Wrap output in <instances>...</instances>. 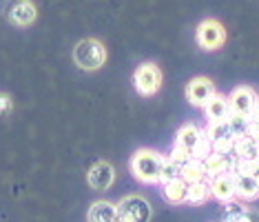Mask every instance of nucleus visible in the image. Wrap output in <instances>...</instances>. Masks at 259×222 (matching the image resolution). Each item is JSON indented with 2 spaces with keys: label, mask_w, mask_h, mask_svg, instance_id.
<instances>
[{
  "label": "nucleus",
  "mask_w": 259,
  "mask_h": 222,
  "mask_svg": "<svg viewBox=\"0 0 259 222\" xmlns=\"http://www.w3.org/2000/svg\"><path fill=\"white\" fill-rule=\"evenodd\" d=\"M166 156H162L155 149H138L131 156L128 169H131L133 178L142 184H157L160 182V173L164 167Z\"/></svg>",
  "instance_id": "obj_1"
},
{
  "label": "nucleus",
  "mask_w": 259,
  "mask_h": 222,
  "mask_svg": "<svg viewBox=\"0 0 259 222\" xmlns=\"http://www.w3.org/2000/svg\"><path fill=\"white\" fill-rule=\"evenodd\" d=\"M73 60L84 71H98L107 62V47L100 43L98 38H84L75 45Z\"/></svg>",
  "instance_id": "obj_2"
},
{
  "label": "nucleus",
  "mask_w": 259,
  "mask_h": 222,
  "mask_svg": "<svg viewBox=\"0 0 259 222\" xmlns=\"http://www.w3.org/2000/svg\"><path fill=\"white\" fill-rule=\"evenodd\" d=\"M153 209L151 202L140 194H128L117 202V218L120 222H151Z\"/></svg>",
  "instance_id": "obj_3"
},
{
  "label": "nucleus",
  "mask_w": 259,
  "mask_h": 222,
  "mask_svg": "<svg viewBox=\"0 0 259 222\" xmlns=\"http://www.w3.org/2000/svg\"><path fill=\"white\" fill-rule=\"evenodd\" d=\"M133 87L140 96L151 98L162 87V69L155 62H144L133 71Z\"/></svg>",
  "instance_id": "obj_4"
},
{
  "label": "nucleus",
  "mask_w": 259,
  "mask_h": 222,
  "mask_svg": "<svg viewBox=\"0 0 259 222\" xmlns=\"http://www.w3.org/2000/svg\"><path fill=\"white\" fill-rule=\"evenodd\" d=\"M233 178H235V191H237V200L241 202H252L259 198V180L252 176L248 162H235L233 169Z\"/></svg>",
  "instance_id": "obj_5"
},
{
  "label": "nucleus",
  "mask_w": 259,
  "mask_h": 222,
  "mask_svg": "<svg viewBox=\"0 0 259 222\" xmlns=\"http://www.w3.org/2000/svg\"><path fill=\"white\" fill-rule=\"evenodd\" d=\"M195 40L204 51H217L224 47V43H226V29H224V25L220 20L206 18L197 25Z\"/></svg>",
  "instance_id": "obj_6"
},
{
  "label": "nucleus",
  "mask_w": 259,
  "mask_h": 222,
  "mask_svg": "<svg viewBox=\"0 0 259 222\" xmlns=\"http://www.w3.org/2000/svg\"><path fill=\"white\" fill-rule=\"evenodd\" d=\"M204 133L208 136V140L213 142L215 154H235V133L228 125V120L224 122H208V127L204 129Z\"/></svg>",
  "instance_id": "obj_7"
},
{
  "label": "nucleus",
  "mask_w": 259,
  "mask_h": 222,
  "mask_svg": "<svg viewBox=\"0 0 259 222\" xmlns=\"http://www.w3.org/2000/svg\"><path fill=\"white\" fill-rule=\"evenodd\" d=\"M186 100L193 104V107H202L210 100V98L217 93L215 89V83L210 78H206V76H197V78H193L191 83L186 85Z\"/></svg>",
  "instance_id": "obj_8"
},
{
  "label": "nucleus",
  "mask_w": 259,
  "mask_h": 222,
  "mask_svg": "<svg viewBox=\"0 0 259 222\" xmlns=\"http://www.w3.org/2000/svg\"><path fill=\"white\" fill-rule=\"evenodd\" d=\"M228 102H231L233 114H241V116H248L250 118L252 109H255L257 102H259V93L248 85H239V87H235V89L231 91Z\"/></svg>",
  "instance_id": "obj_9"
},
{
  "label": "nucleus",
  "mask_w": 259,
  "mask_h": 222,
  "mask_svg": "<svg viewBox=\"0 0 259 222\" xmlns=\"http://www.w3.org/2000/svg\"><path fill=\"white\" fill-rule=\"evenodd\" d=\"M87 180H89L91 189L107 191V189H111V184L115 182V169H113L111 162L100 160V162H96V165L89 169V173H87Z\"/></svg>",
  "instance_id": "obj_10"
},
{
  "label": "nucleus",
  "mask_w": 259,
  "mask_h": 222,
  "mask_svg": "<svg viewBox=\"0 0 259 222\" xmlns=\"http://www.w3.org/2000/svg\"><path fill=\"white\" fill-rule=\"evenodd\" d=\"M36 16H38V11L31 0H14L7 7V18L16 27H29L36 20Z\"/></svg>",
  "instance_id": "obj_11"
},
{
  "label": "nucleus",
  "mask_w": 259,
  "mask_h": 222,
  "mask_svg": "<svg viewBox=\"0 0 259 222\" xmlns=\"http://www.w3.org/2000/svg\"><path fill=\"white\" fill-rule=\"evenodd\" d=\"M208 182H210V196H213L217 202L226 204V202L237 200V191H235V178H233V173H224V176L210 178Z\"/></svg>",
  "instance_id": "obj_12"
},
{
  "label": "nucleus",
  "mask_w": 259,
  "mask_h": 222,
  "mask_svg": "<svg viewBox=\"0 0 259 222\" xmlns=\"http://www.w3.org/2000/svg\"><path fill=\"white\" fill-rule=\"evenodd\" d=\"M222 222H259V213L246 207V202L233 200L226 202L222 209Z\"/></svg>",
  "instance_id": "obj_13"
},
{
  "label": "nucleus",
  "mask_w": 259,
  "mask_h": 222,
  "mask_svg": "<svg viewBox=\"0 0 259 222\" xmlns=\"http://www.w3.org/2000/svg\"><path fill=\"white\" fill-rule=\"evenodd\" d=\"M235 162L237 158L235 154H210L208 158L204 160V167H206V173H208V180L210 178H217V176H224V173H231L235 169Z\"/></svg>",
  "instance_id": "obj_14"
},
{
  "label": "nucleus",
  "mask_w": 259,
  "mask_h": 222,
  "mask_svg": "<svg viewBox=\"0 0 259 222\" xmlns=\"http://www.w3.org/2000/svg\"><path fill=\"white\" fill-rule=\"evenodd\" d=\"M231 114H233V109H231V102H228V96H222V93H215L204 104V118L208 122H224V120H228Z\"/></svg>",
  "instance_id": "obj_15"
},
{
  "label": "nucleus",
  "mask_w": 259,
  "mask_h": 222,
  "mask_svg": "<svg viewBox=\"0 0 259 222\" xmlns=\"http://www.w3.org/2000/svg\"><path fill=\"white\" fill-rule=\"evenodd\" d=\"M204 136V129L197 125H193V122H186V125H182L178 133H175V144L182 149H186L188 154L193 156V149L197 147V142L202 140Z\"/></svg>",
  "instance_id": "obj_16"
},
{
  "label": "nucleus",
  "mask_w": 259,
  "mask_h": 222,
  "mask_svg": "<svg viewBox=\"0 0 259 222\" xmlns=\"http://www.w3.org/2000/svg\"><path fill=\"white\" fill-rule=\"evenodd\" d=\"M235 158H237L239 162H248V165H252V162L259 158V142L255 138L250 136H239L237 140H235Z\"/></svg>",
  "instance_id": "obj_17"
},
{
  "label": "nucleus",
  "mask_w": 259,
  "mask_h": 222,
  "mask_svg": "<svg viewBox=\"0 0 259 222\" xmlns=\"http://www.w3.org/2000/svg\"><path fill=\"white\" fill-rule=\"evenodd\" d=\"M89 222H120L117 204L109 200H96L89 209Z\"/></svg>",
  "instance_id": "obj_18"
},
{
  "label": "nucleus",
  "mask_w": 259,
  "mask_h": 222,
  "mask_svg": "<svg viewBox=\"0 0 259 222\" xmlns=\"http://www.w3.org/2000/svg\"><path fill=\"white\" fill-rule=\"evenodd\" d=\"M162 196L164 200L170 202V204H186V198H188V182L186 180H170V182H164L162 184Z\"/></svg>",
  "instance_id": "obj_19"
},
{
  "label": "nucleus",
  "mask_w": 259,
  "mask_h": 222,
  "mask_svg": "<svg viewBox=\"0 0 259 222\" xmlns=\"http://www.w3.org/2000/svg\"><path fill=\"white\" fill-rule=\"evenodd\" d=\"M182 180H186L188 184L204 182V180H208V173H206L204 162L202 160H195V158H193L191 162H186V165L182 167Z\"/></svg>",
  "instance_id": "obj_20"
},
{
  "label": "nucleus",
  "mask_w": 259,
  "mask_h": 222,
  "mask_svg": "<svg viewBox=\"0 0 259 222\" xmlns=\"http://www.w3.org/2000/svg\"><path fill=\"white\" fill-rule=\"evenodd\" d=\"M210 198H213V196H210V182H208V180L188 184V198H186L188 204H195V207H199V204L208 202Z\"/></svg>",
  "instance_id": "obj_21"
},
{
  "label": "nucleus",
  "mask_w": 259,
  "mask_h": 222,
  "mask_svg": "<svg viewBox=\"0 0 259 222\" xmlns=\"http://www.w3.org/2000/svg\"><path fill=\"white\" fill-rule=\"evenodd\" d=\"M228 125H231V129H233V133H235V138H239V136H248L252 122H250L248 116L231 114V116H228Z\"/></svg>",
  "instance_id": "obj_22"
},
{
  "label": "nucleus",
  "mask_w": 259,
  "mask_h": 222,
  "mask_svg": "<svg viewBox=\"0 0 259 222\" xmlns=\"http://www.w3.org/2000/svg\"><path fill=\"white\" fill-rule=\"evenodd\" d=\"M178 178H182V167L175 165L170 158H166V160H164V167H162V173H160V184L170 182V180H178Z\"/></svg>",
  "instance_id": "obj_23"
},
{
  "label": "nucleus",
  "mask_w": 259,
  "mask_h": 222,
  "mask_svg": "<svg viewBox=\"0 0 259 222\" xmlns=\"http://www.w3.org/2000/svg\"><path fill=\"white\" fill-rule=\"evenodd\" d=\"M210 154H213V142H210V140H208V136H206V133H204V136H202V140H199V142H197V147L195 149H193V158H195V160H206V158H208Z\"/></svg>",
  "instance_id": "obj_24"
},
{
  "label": "nucleus",
  "mask_w": 259,
  "mask_h": 222,
  "mask_svg": "<svg viewBox=\"0 0 259 222\" xmlns=\"http://www.w3.org/2000/svg\"><path fill=\"white\" fill-rule=\"evenodd\" d=\"M170 160L175 162V165H180V167H184L186 162H191L193 160V156L188 154L186 149H182V147H178V144H173V149H170Z\"/></svg>",
  "instance_id": "obj_25"
},
{
  "label": "nucleus",
  "mask_w": 259,
  "mask_h": 222,
  "mask_svg": "<svg viewBox=\"0 0 259 222\" xmlns=\"http://www.w3.org/2000/svg\"><path fill=\"white\" fill-rule=\"evenodd\" d=\"M9 111H11V100H9V96L0 93V116H3V114H9Z\"/></svg>",
  "instance_id": "obj_26"
},
{
  "label": "nucleus",
  "mask_w": 259,
  "mask_h": 222,
  "mask_svg": "<svg viewBox=\"0 0 259 222\" xmlns=\"http://www.w3.org/2000/svg\"><path fill=\"white\" fill-rule=\"evenodd\" d=\"M250 122L252 125H259V102H257V107L252 109V114H250Z\"/></svg>",
  "instance_id": "obj_27"
},
{
  "label": "nucleus",
  "mask_w": 259,
  "mask_h": 222,
  "mask_svg": "<svg viewBox=\"0 0 259 222\" xmlns=\"http://www.w3.org/2000/svg\"><path fill=\"white\" fill-rule=\"evenodd\" d=\"M250 171H252V176H255V178L259 180V158H257V160L250 165Z\"/></svg>",
  "instance_id": "obj_28"
}]
</instances>
